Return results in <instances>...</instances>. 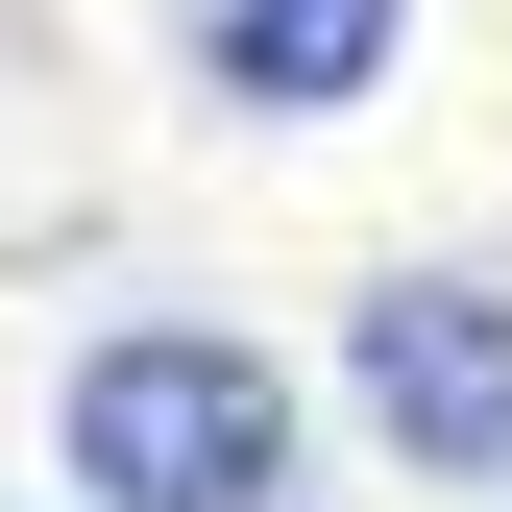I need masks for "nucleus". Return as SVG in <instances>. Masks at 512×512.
Here are the masks:
<instances>
[{
  "label": "nucleus",
  "mask_w": 512,
  "mask_h": 512,
  "mask_svg": "<svg viewBox=\"0 0 512 512\" xmlns=\"http://www.w3.org/2000/svg\"><path fill=\"white\" fill-rule=\"evenodd\" d=\"M171 49H196L220 122H366L415 49V0H171Z\"/></svg>",
  "instance_id": "7ed1b4c3"
},
{
  "label": "nucleus",
  "mask_w": 512,
  "mask_h": 512,
  "mask_svg": "<svg viewBox=\"0 0 512 512\" xmlns=\"http://www.w3.org/2000/svg\"><path fill=\"white\" fill-rule=\"evenodd\" d=\"M49 464H74V512H293L317 439H293V366H269V342L122 317L74 391H49Z\"/></svg>",
  "instance_id": "f257e3e1"
},
{
  "label": "nucleus",
  "mask_w": 512,
  "mask_h": 512,
  "mask_svg": "<svg viewBox=\"0 0 512 512\" xmlns=\"http://www.w3.org/2000/svg\"><path fill=\"white\" fill-rule=\"evenodd\" d=\"M342 415L391 439L415 488H512V269L391 244V269L342 293Z\"/></svg>",
  "instance_id": "f03ea898"
}]
</instances>
